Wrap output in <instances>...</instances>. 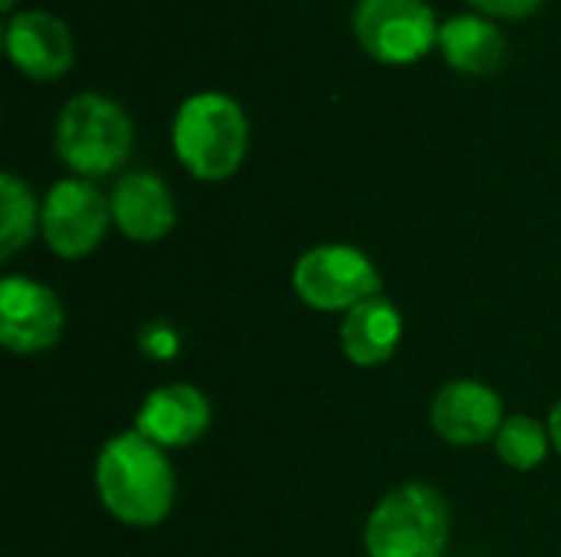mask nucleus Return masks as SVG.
Wrapping results in <instances>:
<instances>
[{
  "label": "nucleus",
  "instance_id": "obj_8",
  "mask_svg": "<svg viewBox=\"0 0 561 557\" xmlns=\"http://www.w3.org/2000/svg\"><path fill=\"white\" fill-rule=\"evenodd\" d=\"M66 312L59 295L26 276L0 282V341L13 355H39L59 345Z\"/></svg>",
  "mask_w": 561,
  "mask_h": 557
},
{
  "label": "nucleus",
  "instance_id": "obj_9",
  "mask_svg": "<svg viewBox=\"0 0 561 557\" xmlns=\"http://www.w3.org/2000/svg\"><path fill=\"white\" fill-rule=\"evenodd\" d=\"M431 423L450 446H480L496 440L503 417V397L480 381H454L437 391L431 404Z\"/></svg>",
  "mask_w": 561,
  "mask_h": 557
},
{
  "label": "nucleus",
  "instance_id": "obj_7",
  "mask_svg": "<svg viewBox=\"0 0 561 557\" xmlns=\"http://www.w3.org/2000/svg\"><path fill=\"white\" fill-rule=\"evenodd\" d=\"M108 223H112V204L95 184L82 177L59 181L46 194L43 213H39L43 240L62 259L89 256L105 240Z\"/></svg>",
  "mask_w": 561,
  "mask_h": 557
},
{
  "label": "nucleus",
  "instance_id": "obj_16",
  "mask_svg": "<svg viewBox=\"0 0 561 557\" xmlns=\"http://www.w3.org/2000/svg\"><path fill=\"white\" fill-rule=\"evenodd\" d=\"M549 443H552L549 427L539 423L536 417H510L493 440L496 456L519 473L536 469L549 456Z\"/></svg>",
  "mask_w": 561,
  "mask_h": 557
},
{
  "label": "nucleus",
  "instance_id": "obj_15",
  "mask_svg": "<svg viewBox=\"0 0 561 557\" xmlns=\"http://www.w3.org/2000/svg\"><path fill=\"white\" fill-rule=\"evenodd\" d=\"M0 210H3L0 213V256L10 259L16 250H23L33 240L43 210H36L30 187L16 174L0 177Z\"/></svg>",
  "mask_w": 561,
  "mask_h": 557
},
{
  "label": "nucleus",
  "instance_id": "obj_3",
  "mask_svg": "<svg viewBox=\"0 0 561 557\" xmlns=\"http://www.w3.org/2000/svg\"><path fill=\"white\" fill-rule=\"evenodd\" d=\"M450 542L447 499L427 483L388 492L365 525L368 557H440Z\"/></svg>",
  "mask_w": 561,
  "mask_h": 557
},
{
  "label": "nucleus",
  "instance_id": "obj_18",
  "mask_svg": "<svg viewBox=\"0 0 561 557\" xmlns=\"http://www.w3.org/2000/svg\"><path fill=\"white\" fill-rule=\"evenodd\" d=\"M473 7H480L483 13H493V16H510V20H519V16H529L542 7V0H470Z\"/></svg>",
  "mask_w": 561,
  "mask_h": 557
},
{
  "label": "nucleus",
  "instance_id": "obj_20",
  "mask_svg": "<svg viewBox=\"0 0 561 557\" xmlns=\"http://www.w3.org/2000/svg\"><path fill=\"white\" fill-rule=\"evenodd\" d=\"M13 3H16V0H0V10H7V13H10V10H13Z\"/></svg>",
  "mask_w": 561,
  "mask_h": 557
},
{
  "label": "nucleus",
  "instance_id": "obj_14",
  "mask_svg": "<svg viewBox=\"0 0 561 557\" xmlns=\"http://www.w3.org/2000/svg\"><path fill=\"white\" fill-rule=\"evenodd\" d=\"M437 43L444 49V59L457 72H467V76H490L506 59V39H503V33L490 20L470 16V13L450 16L440 26V39Z\"/></svg>",
  "mask_w": 561,
  "mask_h": 557
},
{
  "label": "nucleus",
  "instance_id": "obj_11",
  "mask_svg": "<svg viewBox=\"0 0 561 557\" xmlns=\"http://www.w3.org/2000/svg\"><path fill=\"white\" fill-rule=\"evenodd\" d=\"M210 427V404L191 384H164L151 391L138 414L135 430L161 450H184Z\"/></svg>",
  "mask_w": 561,
  "mask_h": 557
},
{
  "label": "nucleus",
  "instance_id": "obj_13",
  "mask_svg": "<svg viewBox=\"0 0 561 557\" xmlns=\"http://www.w3.org/2000/svg\"><path fill=\"white\" fill-rule=\"evenodd\" d=\"M404 335V318L398 305L385 295H375L355 305L339 328V341L345 358L355 368H378L394 358Z\"/></svg>",
  "mask_w": 561,
  "mask_h": 557
},
{
  "label": "nucleus",
  "instance_id": "obj_4",
  "mask_svg": "<svg viewBox=\"0 0 561 557\" xmlns=\"http://www.w3.org/2000/svg\"><path fill=\"white\" fill-rule=\"evenodd\" d=\"M131 118L125 108L99 92L66 102L56 121V154L79 177H105L131 154Z\"/></svg>",
  "mask_w": 561,
  "mask_h": 557
},
{
  "label": "nucleus",
  "instance_id": "obj_1",
  "mask_svg": "<svg viewBox=\"0 0 561 557\" xmlns=\"http://www.w3.org/2000/svg\"><path fill=\"white\" fill-rule=\"evenodd\" d=\"M95 492L122 525L154 529L171 515L178 483L164 450L138 430H128L99 450Z\"/></svg>",
  "mask_w": 561,
  "mask_h": 557
},
{
  "label": "nucleus",
  "instance_id": "obj_6",
  "mask_svg": "<svg viewBox=\"0 0 561 557\" xmlns=\"http://www.w3.org/2000/svg\"><path fill=\"white\" fill-rule=\"evenodd\" d=\"M355 36L371 59L408 66L434 49L440 30L424 0H358Z\"/></svg>",
  "mask_w": 561,
  "mask_h": 557
},
{
  "label": "nucleus",
  "instance_id": "obj_19",
  "mask_svg": "<svg viewBox=\"0 0 561 557\" xmlns=\"http://www.w3.org/2000/svg\"><path fill=\"white\" fill-rule=\"evenodd\" d=\"M549 437H552V446L559 450V456H561V401L552 407V414H549Z\"/></svg>",
  "mask_w": 561,
  "mask_h": 557
},
{
  "label": "nucleus",
  "instance_id": "obj_12",
  "mask_svg": "<svg viewBox=\"0 0 561 557\" xmlns=\"http://www.w3.org/2000/svg\"><path fill=\"white\" fill-rule=\"evenodd\" d=\"M108 204H112L115 227L135 243H158L178 223L174 197H171L168 184L161 177H154L151 171L125 174L115 184Z\"/></svg>",
  "mask_w": 561,
  "mask_h": 557
},
{
  "label": "nucleus",
  "instance_id": "obj_10",
  "mask_svg": "<svg viewBox=\"0 0 561 557\" xmlns=\"http://www.w3.org/2000/svg\"><path fill=\"white\" fill-rule=\"evenodd\" d=\"M3 39H7V56L13 59V66L23 76L39 79V82L66 76L76 56L69 26L46 10H23L10 16Z\"/></svg>",
  "mask_w": 561,
  "mask_h": 557
},
{
  "label": "nucleus",
  "instance_id": "obj_2",
  "mask_svg": "<svg viewBox=\"0 0 561 557\" xmlns=\"http://www.w3.org/2000/svg\"><path fill=\"white\" fill-rule=\"evenodd\" d=\"M171 144L178 161L197 181H227L247 158L250 125L230 95L197 92L178 108Z\"/></svg>",
  "mask_w": 561,
  "mask_h": 557
},
{
  "label": "nucleus",
  "instance_id": "obj_5",
  "mask_svg": "<svg viewBox=\"0 0 561 557\" xmlns=\"http://www.w3.org/2000/svg\"><path fill=\"white\" fill-rule=\"evenodd\" d=\"M293 289L316 312H352L355 305L381 295V272L358 246L325 243L299 256Z\"/></svg>",
  "mask_w": 561,
  "mask_h": 557
},
{
  "label": "nucleus",
  "instance_id": "obj_17",
  "mask_svg": "<svg viewBox=\"0 0 561 557\" xmlns=\"http://www.w3.org/2000/svg\"><path fill=\"white\" fill-rule=\"evenodd\" d=\"M138 351L148 358V361H171L181 355V335L171 322L164 318H151L141 325L138 332Z\"/></svg>",
  "mask_w": 561,
  "mask_h": 557
}]
</instances>
